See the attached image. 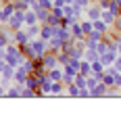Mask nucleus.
Here are the masks:
<instances>
[{
    "instance_id": "f257e3e1",
    "label": "nucleus",
    "mask_w": 121,
    "mask_h": 121,
    "mask_svg": "<svg viewBox=\"0 0 121 121\" xmlns=\"http://www.w3.org/2000/svg\"><path fill=\"white\" fill-rule=\"evenodd\" d=\"M29 46L34 48V52H36V56L38 59H42L46 52H48V40H44V38H34L31 42H29Z\"/></svg>"
},
{
    "instance_id": "f03ea898",
    "label": "nucleus",
    "mask_w": 121,
    "mask_h": 121,
    "mask_svg": "<svg viewBox=\"0 0 121 121\" xmlns=\"http://www.w3.org/2000/svg\"><path fill=\"white\" fill-rule=\"evenodd\" d=\"M9 27H11L13 31H17V29H23L25 27V11H19V9H17V11L13 13V17L11 19H9Z\"/></svg>"
},
{
    "instance_id": "7ed1b4c3",
    "label": "nucleus",
    "mask_w": 121,
    "mask_h": 121,
    "mask_svg": "<svg viewBox=\"0 0 121 121\" xmlns=\"http://www.w3.org/2000/svg\"><path fill=\"white\" fill-rule=\"evenodd\" d=\"M27 77H29V71L25 69L23 65H19V67H15V84H19V86H25L27 84Z\"/></svg>"
},
{
    "instance_id": "20e7f679",
    "label": "nucleus",
    "mask_w": 121,
    "mask_h": 121,
    "mask_svg": "<svg viewBox=\"0 0 121 121\" xmlns=\"http://www.w3.org/2000/svg\"><path fill=\"white\" fill-rule=\"evenodd\" d=\"M100 15H102V6H100L98 2H94V4H88V6H86L84 17H88V19H92V21H94V19H98Z\"/></svg>"
},
{
    "instance_id": "39448f33",
    "label": "nucleus",
    "mask_w": 121,
    "mask_h": 121,
    "mask_svg": "<svg viewBox=\"0 0 121 121\" xmlns=\"http://www.w3.org/2000/svg\"><path fill=\"white\" fill-rule=\"evenodd\" d=\"M13 42H15V44H19V46H25V44H29V42H31V38H29V34L25 31V27H23V29H17V31H15Z\"/></svg>"
},
{
    "instance_id": "423d86ee",
    "label": "nucleus",
    "mask_w": 121,
    "mask_h": 121,
    "mask_svg": "<svg viewBox=\"0 0 121 121\" xmlns=\"http://www.w3.org/2000/svg\"><path fill=\"white\" fill-rule=\"evenodd\" d=\"M111 86L109 84H104V82H98V86L92 90V98H102V96H109L111 92Z\"/></svg>"
},
{
    "instance_id": "0eeeda50",
    "label": "nucleus",
    "mask_w": 121,
    "mask_h": 121,
    "mask_svg": "<svg viewBox=\"0 0 121 121\" xmlns=\"http://www.w3.org/2000/svg\"><path fill=\"white\" fill-rule=\"evenodd\" d=\"M117 56H119V52H117V50H109V52L100 54V60H102V65H104V67H111V65L117 60Z\"/></svg>"
},
{
    "instance_id": "6e6552de",
    "label": "nucleus",
    "mask_w": 121,
    "mask_h": 121,
    "mask_svg": "<svg viewBox=\"0 0 121 121\" xmlns=\"http://www.w3.org/2000/svg\"><path fill=\"white\" fill-rule=\"evenodd\" d=\"M40 90H42V94H44V96H52V79H50L48 75L42 79V84H40Z\"/></svg>"
},
{
    "instance_id": "1a4fd4ad",
    "label": "nucleus",
    "mask_w": 121,
    "mask_h": 121,
    "mask_svg": "<svg viewBox=\"0 0 121 121\" xmlns=\"http://www.w3.org/2000/svg\"><path fill=\"white\" fill-rule=\"evenodd\" d=\"M21 92H23V86H19V84H13L6 88V96L9 98H21Z\"/></svg>"
},
{
    "instance_id": "9d476101",
    "label": "nucleus",
    "mask_w": 121,
    "mask_h": 121,
    "mask_svg": "<svg viewBox=\"0 0 121 121\" xmlns=\"http://www.w3.org/2000/svg\"><path fill=\"white\" fill-rule=\"evenodd\" d=\"M48 48L52 50V52H60V48H63V38L52 36V38L48 40Z\"/></svg>"
},
{
    "instance_id": "9b49d317",
    "label": "nucleus",
    "mask_w": 121,
    "mask_h": 121,
    "mask_svg": "<svg viewBox=\"0 0 121 121\" xmlns=\"http://www.w3.org/2000/svg\"><path fill=\"white\" fill-rule=\"evenodd\" d=\"M79 25H82V29H84L86 36L94 31V21H92V19H88V17H82V19H79Z\"/></svg>"
},
{
    "instance_id": "f8f14e48",
    "label": "nucleus",
    "mask_w": 121,
    "mask_h": 121,
    "mask_svg": "<svg viewBox=\"0 0 121 121\" xmlns=\"http://www.w3.org/2000/svg\"><path fill=\"white\" fill-rule=\"evenodd\" d=\"M25 31L29 34V38H40V31H42V23H34V25H25Z\"/></svg>"
},
{
    "instance_id": "ddd939ff",
    "label": "nucleus",
    "mask_w": 121,
    "mask_h": 121,
    "mask_svg": "<svg viewBox=\"0 0 121 121\" xmlns=\"http://www.w3.org/2000/svg\"><path fill=\"white\" fill-rule=\"evenodd\" d=\"M79 86L75 84V82H71V84H67V90H65V96H71V98H79Z\"/></svg>"
},
{
    "instance_id": "4468645a",
    "label": "nucleus",
    "mask_w": 121,
    "mask_h": 121,
    "mask_svg": "<svg viewBox=\"0 0 121 121\" xmlns=\"http://www.w3.org/2000/svg\"><path fill=\"white\" fill-rule=\"evenodd\" d=\"M63 75H65V71H63V67H54V69H48V77L52 79V82H60L63 79Z\"/></svg>"
},
{
    "instance_id": "2eb2a0df",
    "label": "nucleus",
    "mask_w": 121,
    "mask_h": 121,
    "mask_svg": "<svg viewBox=\"0 0 121 121\" xmlns=\"http://www.w3.org/2000/svg\"><path fill=\"white\" fill-rule=\"evenodd\" d=\"M84 59L90 60V63H94V60H100V52L96 48H86L84 50Z\"/></svg>"
},
{
    "instance_id": "dca6fc26",
    "label": "nucleus",
    "mask_w": 121,
    "mask_h": 121,
    "mask_svg": "<svg viewBox=\"0 0 121 121\" xmlns=\"http://www.w3.org/2000/svg\"><path fill=\"white\" fill-rule=\"evenodd\" d=\"M100 19L104 21V23H109L111 27H113V23H115V19H117V15L113 11H109V9H102V15H100Z\"/></svg>"
},
{
    "instance_id": "f3484780",
    "label": "nucleus",
    "mask_w": 121,
    "mask_h": 121,
    "mask_svg": "<svg viewBox=\"0 0 121 121\" xmlns=\"http://www.w3.org/2000/svg\"><path fill=\"white\" fill-rule=\"evenodd\" d=\"M94 29H96V31H102V34H109L113 27H111L109 23H104V21L98 17V19H94Z\"/></svg>"
},
{
    "instance_id": "a211bd4d",
    "label": "nucleus",
    "mask_w": 121,
    "mask_h": 121,
    "mask_svg": "<svg viewBox=\"0 0 121 121\" xmlns=\"http://www.w3.org/2000/svg\"><path fill=\"white\" fill-rule=\"evenodd\" d=\"M34 23H40V19H38L36 11L29 9V11H25V25H34Z\"/></svg>"
},
{
    "instance_id": "6ab92c4d",
    "label": "nucleus",
    "mask_w": 121,
    "mask_h": 121,
    "mask_svg": "<svg viewBox=\"0 0 121 121\" xmlns=\"http://www.w3.org/2000/svg\"><path fill=\"white\" fill-rule=\"evenodd\" d=\"M52 36H54V29H52V25L42 23V31H40V38H44V40H50Z\"/></svg>"
},
{
    "instance_id": "aec40b11",
    "label": "nucleus",
    "mask_w": 121,
    "mask_h": 121,
    "mask_svg": "<svg viewBox=\"0 0 121 121\" xmlns=\"http://www.w3.org/2000/svg\"><path fill=\"white\" fill-rule=\"evenodd\" d=\"M79 73H84V75H92V63H90V60H86V59H82Z\"/></svg>"
},
{
    "instance_id": "412c9836",
    "label": "nucleus",
    "mask_w": 121,
    "mask_h": 121,
    "mask_svg": "<svg viewBox=\"0 0 121 121\" xmlns=\"http://www.w3.org/2000/svg\"><path fill=\"white\" fill-rule=\"evenodd\" d=\"M21 98H38V92H36V90H31V88H27V86H23Z\"/></svg>"
},
{
    "instance_id": "4be33fe9",
    "label": "nucleus",
    "mask_w": 121,
    "mask_h": 121,
    "mask_svg": "<svg viewBox=\"0 0 121 121\" xmlns=\"http://www.w3.org/2000/svg\"><path fill=\"white\" fill-rule=\"evenodd\" d=\"M113 31L121 34V15H117V19H115V23H113Z\"/></svg>"
},
{
    "instance_id": "5701e85b",
    "label": "nucleus",
    "mask_w": 121,
    "mask_h": 121,
    "mask_svg": "<svg viewBox=\"0 0 121 121\" xmlns=\"http://www.w3.org/2000/svg\"><path fill=\"white\" fill-rule=\"evenodd\" d=\"M38 4H40V6H44V9H50V11H52V0H38Z\"/></svg>"
},
{
    "instance_id": "b1692460",
    "label": "nucleus",
    "mask_w": 121,
    "mask_h": 121,
    "mask_svg": "<svg viewBox=\"0 0 121 121\" xmlns=\"http://www.w3.org/2000/svg\"><path fill=\"white\" fill-rule=\"evenodd\" d=\"M82 2H84L86 6H88V4H94V2H98V0H82Z\"/></svg>"
},
{
    "instance_id": "393cba45",
    "label": "nucleus",
    "mask_w": 121,
    "mask_h": 121,
    "mask_svg": "<svg viewBox=\"0 0 121 121\" xmlns=\"http://www.w3.org/2000/svg\"><path fill=\"white\" fill-rule=\"evenodd\" d=\"M117 52H119V56H121V40L117 42Z\"/></svg>"
},
{
    "instance_id": "a878e982",
    "label": "nucleus",
    "mask_w": 121,
    "mask_h": 121,
    "mask_svg": "<svg viewBox=\"0 0 121 121\" xmlns=\"http://www.w3.org/2000/svg\"><path fill=\"white\" fill-rule=\"evenodd\" d=\"M65 2H67V4H73V2H75V0H65Z\"/></svg>"
}]
</instances>
